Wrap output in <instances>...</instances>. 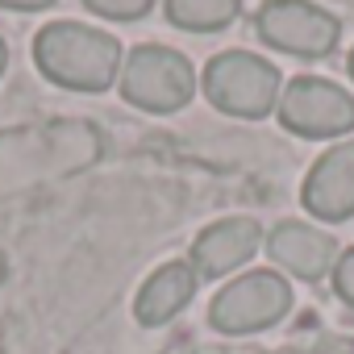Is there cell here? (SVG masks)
I'll return each instance as SVG.
<instances>
[{"instance_id": "6da1fadb", "label": "cell", "mask_w": 354, "mask_h": 354, "mask_svg": "<svg viewBox=\"0 0 354 354\" xmlns=\"http://www.w3.org/2000/svg\"><path fill=\"white\" fill-rule=\"evenodd\" d=\"M34 63L38 71L67 88V92H109L121 75V42L117 34L84 21H50L34 38Z\"/></svg>"}, {"instance_id": "7a4b0ae2", "label": "cell", "mask_w": 354, "mask_h": 354, "mask_svg": "<svg viewBox=\"0 0 354 354\" xmlns=\"http://www.w3.org/2000/svg\"><path fill=\"white\" fill-rule=\"evenodd\" d=\"M292 300H296V292L283 271L254 267L217 288V296L209 300V325L230 337H250V333L279 325L292 313Z\"/></svg>"}, {"instance_id": "3957f363", "label": "cell", "mask_w": 354, "mask_h": 354, "mask_svg": "<svg viewBox=\"0 0 354 354\" xmlns=\"http://www.w3.org/2000/svg\"><path fill=\"white\" fill-rule=\"evenodd\" d=\"M201 88L213 100V109L242 117V121H259L267 113L279 109V92H283V75L275 63H267L263 55L250 50H221L205 63L201 71Z\"/></svg>"}, {"instance_id": "277c9868", "label": "cell", "mask_w": 354, "mask_h": 354, "mask_svg": "<svg viewBox=\"0 0 354 354\" xmlns=\"http://www.w3.org/2000/svg\"><path fill=\"white\" fill-rule=\"evenodd\" d=\"M196 67L188 63V55L158 46V42H142L125 55L121 75H117V92L125 104L146 109V113H180L192 96H196Z\"/></svg>"}, {"instance_id": "5b68a950", "label": "cell", "mask_w": 354, "mask_h": 354, "mask_svg": "<svg viewBox=\"0 0 354 354\" xmlns=\"http://www.w3.org/2000/svg\"><path fill=\"white\" fill-rule=\"evenodd\" d=\"M279 125L296 138H317V142H342L354 133V96L321 75H296L279 92Z\"/></svg>"}, {"instance_id": "8992f818", "label": "cell", "mask_w": 354, "mask_h": 354, "mask_svg": "<svg viewBox=\"0 0 354 354\" xmlns=\"http://www.w3.org/2000/svg\"><path fill=\"white\" fill-rule=\"evenodd\" d=\"M254 30L267 46L296 59H325L342 38L337 17L313 0H267L254 13Z\"/></svg>"}, {"instance_id": "52a82bcc", "label": "cell", "mask_w": 354, "mask_h": 354, "mask_svg": "<svg viewBox=\"0 0 354 354\" xmlns=\"http://www.w3.org/2000/svg\"><path fill=\"white\" fill-rule=\"evenodd\" d=\"M300 201L325 225H337V221H350L354 217V138L333 142L308 167L304 188H300Z\"/></svg>"}, {"instance_id": "ba28073f", "label": "cell", "mask_w": 354, "mask_h": 354, "mask_svg": "<svg viewBox=\"0 0 354 354\" xmlns=\"http://www.w3.org/2000/svg\"><path fill=\"white\" fill-rule=\"evenodd\" d=\"M263 246H267V259L275 263V271L304 279V283H321L325 275H333V263H337L333 234H325L321 225H308V221H279L263 238Z\"/></svg>"}, {"instance_id": "9c48e42d", "label": "cell", "mask_w": 354, "mask_h": 354, "mask_svg": "<svg viewBox=\"0 0 354 354\" xmlns=\"http://www.w3.org/2000/svg\"><path fill=\"white\" fill-rule=\"evenodd\" d=\"M263 246V225L254 217H221L213 225H205L192 242V267L201 279H225L234 271H242Z\"/></svg>"}, {"instance_id": "30bf717a", "label": "cell", "mask_w": 354, "mask_h": 354, "mask_svg": "<svg viewBox=\"0 0 354 354\" xmlns=\"http://www.w3.org/2000/svg\"><path fill=\"white\" fill-rule=\"evenodd\" d=\"M196 288H201V275H196V267L184 263V259H171V263L154 267V271L142 279L138 296H133V321H138L142 329H162V325H171L175 317L192 304Z\"/></svg>"}, {"instance_id": "8fae6325", "label": "cell", "mask_w": 354, "mask_h": 354, "mask_svg": "<svg viewBox=\"0 0 354 354\" xmlns=\"http://www.w3.org/2000/svg\"><path fill=\"white\" fill-rule=\"evenodd\" d=\"M162 9L171 26H180L188 34H217L234 26L242 0H162Z\"/></svg>"}, {"instance_id": "7c38bea8", "label": "cell", "mask_w": 354, "mask_h": 354, "mask_svg": "<svg viewBox=\"0 0 354 354\" xmlns=\"http://www.w3.org/2000/svg\"><path fill=\"white\" fill-rule=\"evenodd\" d=\"M84 5L104 21H138L154 9V0H84Z\"/></svg>"}, {"instance_id": "4fadbf2b", "label": "cell", "mask_w": 354, "mask_h": 354, "mask_svg": "<svg viewBox=\"0 0 354 354\" xmlns=\"http://www.w3.org/2000/svg\"><path fill=\"white\" fill-rule=\"evenodd\" d=\"M333 292H337V300H346L350 308H354V250H346V254H337V263H333Z\"/></svg>"}, {"instance_id": "5bb4252c", "label": "cell", "mask_w": 354, "mask_h": 354, "mask_svg": "<svg viewBox=\"0 0 354 354\" xmlns=\"http://www.w3.org/2000/svg\"><path fill=\"white\" fill-rule=\"evenodd\" d=\"M5 9H21V13H34V9H46V5H55V0H0Z\"/></svg>"}, {"instance_id": "9a60e30c", "label": "cell", "mask_w": 354, "mask_h": 354, "mask_svg": "<svg viewBox=\"0 0 354 354\" xmlns=\"http://www.w3.org/2000/svg\"><path fill=\"white\" fill-rule=\"evenodd\" d=\"M5 67H9V46H5V38H0V75H5Z\"/></svg>"}, {"instance_id": "2e32d148", "label": "cell", "mask_w": 354, "mask_h": 354, "mask_svg": "<svg viewBox=\"0 0 354 354\" xmlns=\"http://www.w3.org/2000/svg\"><path fill=\"white\" fill-rule=\"evenodd\" d=\"M346 71H350V80H354V50H350V59H346Z\"/></svg>"}]
</instances>
